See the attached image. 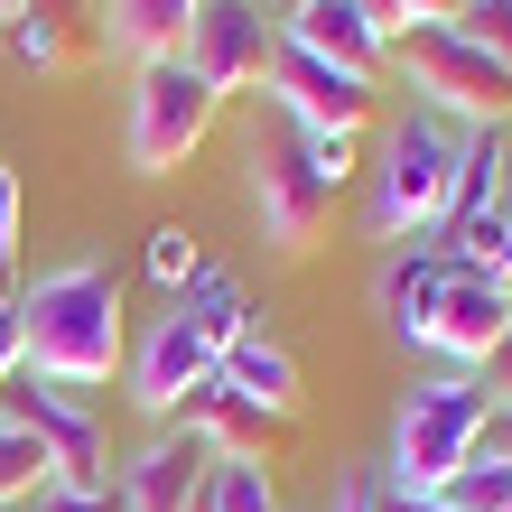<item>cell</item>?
Instances as JSON below:
<instances>
[{
    "label": "cell",
    "mask_w": 512,
    "mask_h": 512,
    "mask_svg": "<svg viewBox=\"0 0 512 512\" xmlns=\"http://www.w3.org/2000/svg\"><path fill=\"white\" fill-rule=\"evenodd\" d=\"M19 336L28 373L56 391H103L122 373V289L103 261H56L19 289Z\"/></svg>",
    "instance_id": "cell-1"
},
{
    "label": "cell",
    "mask_w": 512,
    "mask_h": 512,
    "mask_svg": "<svg viewBox=\"0 0 512 512\" xmlns=\"http://www.w3.org/2000/svg\"><path fill=\"white\" fill-rule=\"evenodd\" d=\"M391 66L429 94V112L447 131H512V66H494L475 38H457V19L447 28H401Z\"/></svg>",
    "instance_id": "cell-2"
},
{
    "label": "cell",
    "mask_w": 512,
    "mask_h": 512,
    "mask_svg": "<svg viewBox=\"0 0 512 512\" xmlns=\"http://www.w3.org/2000/svg\"><path fill=\"white\" fill-rule=\"evenodd\" d=\"M475 429H485V391L475 373H438V382H410L401 419H391V494H438L447 475L475 457Z\"/></svg>",
    "instance_id": "cell-3"
},
{
    "label": "cell",
    "mask_w": 512,
    "mask_h": 512,
    "mask_svg": "<svg viewBox=\"0 0 512 512\" xmlns=\"http://www.w3.org/2000/svg\"><path fill=\"white\" fill-rule=\"evenodd\" d=\"M457 140L438 112H410L401 131L382 140V177H373V233L401 243V233H438L447 224V187H457Z\"/></svg>",
    "instance_id": "cell-4"
},
{
    "label": "cell",
    "mask_w": 512,
    "mask_h": 512,
    "mask_svg": "<svg viewBox=\"0 0 512 512\" xmlns=\"http://www.w3.org/2000/svg\"><path fill=\"white\" fill-rule=\"evenodd\" d=\"M205 131H215V94L177 66V56H159V66H140L131 75V122H122V159L131 177H168V168H187Z\"/></svg>",
    "instance_id": "cell-5"
},
{
    "label": "cell",
    "mask_w": 512,
    "mask_h": 512,
    "mask_svg": "<svg viewBox=\"0 0 512 512\" xmlns=\"http://www.w3.org/2000/svg\"><path fill=\"white\" fill-rule=\"evenodd\" d=\"M243 168H252L261 243H270V252H317L326 215H336V187L317 177V159H308V140H298V122H270V131L252 140Z\"/></svg>",
    "instance_id": "cell-6"
},
{
    "label": "cell",
    "mask_w": 512,
    "mask_h": 512,
    "mask_svg": "<svg viewBox=\"0 0 512 512\" xmlns=\"http://www.w3.org/2000/svg\"><path fill=\"white\" fill-rule=\"evenodd\" d=\"M270 47H280V19L261 0H196L187 38H177V66L224 103V94H243V84L270 75Z\"/></svg>",
    "instance_id": "cell-7"
},
{
    "label": "cell",
    "mask_w": 512,
    "mask_h": 512,
    "mask_svg": "<svg viewBox=\"0 0 512 512\" xmlns=\"http://www.w3.org/2000/svg\"><path fill=\"white\" fill-rule=\"evenodd\" d=\"M0 419H19V429L47 447L56 485H112V475H103V419H94L84 391H56L38 373H19L10 391H0Z\"/></svg>",
    "instance_id": "cell-8"
},
{
    "label": "cell",
    "mask_w": 512,
    "mask_h": 512,
    "mask_svg": "<svg viewBox=\"0 0 512 512\" xmlns=\"http://www.w3.org/2000/svg\"><path fill=\"white\" fill-rule=\"evenodd\" d=\"M261 94H270V112H280V122H298V131H364V122H373V75L326 66V56L289 47V38L270 47Z\"/></svg>",
    "instance_id": "cell-9"
},
{
    "label": "cell",
    "mask_w": 512,
    "mask_h": 512,
    "mask_svg": "<svg viewBox=\"0 0 512 512\" xmlns=\"http://www.w3.org/2000/svg\"><path fill=\"white\" fill-rule=\"evenodd\" d=\"M215 373H224V354L196 336V317H187V308H168V317L131 345V401H140L149 419H177V410H187V391H196V382H215Z\"/></svg>",
    "instance_id": "cell-10"
},
{
    "label": "cell",
    "mask_w": 512,
    "mask_h": 512,
    "mask_svg": "<svg viewBox=\"0 0 512 512\" xmlns=\"http://www.w3.org/2000/svg\"><path fill=\"white\" fill-rule=\"evenodd\" d=\"M503 336H512V289L475 280V270H447L438 280V317H429V354H447L457 373H475Z\"/></svg>",
    "instance_id": "cell-11"
},
{
    "label": "cell",
    "mask_w": 512,
    "mask_h": 512,
    "mask_svg": "<svg viewBox=\"0 0 512 512\" xmlns=\"http://www.w3.org/2000/svg\"><path fill=\"white\" fill-rule=\"evenodd\" d=\"M205 466H215V447H205L187 419H168V429L112 475V494H122V512H187L196 485H205Z\"/></svg>",
    "instance_id": "cell-12"
},
{
    "label": "cell",
    "mask_w": 512,
    "mask_h": 512,
    "mask_svg": "<svg viewBox=\"0 0 512 512\" xmlns=\"http://www.w3.org/2000/svg\"><path fill=\"white\" fill-rule=\"evenodd\" d=\"M280 38L308 47V56H326V66H354V75H382V56H391V38L373 28L364 0H289Z\"/></svg>",
    "instance_id": "cell-13"
},
{
    "label": "cell",
    "mask_w": 512,
    "mask_h": 512,
    "mask_svg": "<svg viewBox=\"0 0 512 512\" xmlns=\"http://www.w3.org/2000/svg\"><path fill=\"white\" fill-rule=\"evenodd\" d=\"M438 280H447V252H438V243H410V252H391V261L373 270V308H382V326H391L401 345H429Z\"/></svg>",
    "instance_id": "cell-14"
},
{
    "label": "cell",
    "mask_w": 512,
    "mask_h": 512,
    "mask_svg": "<svg viewBox=\"0 0 512 512\" xmlns=\"http://www.w3.org/2000/svg\"><path fill=\"white\" fill-rule=\"evenodd\" d=\"M187 19H196V0H94V38H103L112 56H131V66L177 56Z\"/></svg>",
    "instance_id": "cell-15"
},
{
    "label": "cell",
    "mask_w": 512,
    "mask_h": 512,
    "mask_svg": "<svg viewBox=\"0 0 512 512\" xmlns=\"http://www.w3.org/2000/svg\"><path fill=\"white\" fill-rule=\"evenodd\" d=\"M177 419H187V429L215 447V457H261V447H270V429H280V419H270V410H252L224 373H215V382H196Z\"/></svg>",
    "instance_id": "cell-16"
},
{
    "label": "cell",
    "mask_w": 512,
    "mask_h": 512,
    "mask_svg": "<svg viewBox=\"0 0 512 512\" xmlns=\"http://www.w3.org/2000/svg\"><path fill=\"white\" fill-rule=\"evenodd\" d=\"M224 382L243 391L252 410H270V419H289V410H298V364H289V345H270V336H261V326H252L243 345H224Z\"/></svg>",
    "instance_id": "cell-17"
},
{
    "label": "cell",
    "mask_w": 512,
    "mask_h": 512,
    "mask_svg": "<svg viewBox=\"0 0 512 512\" xmlns=\"http://www.w3.org/2000/svg\"><path fill=\"white\" fill-rule=\"evenodd\" d=\"M168 308H187V317H196V336H205V345H215V354L252 336V298H243V280H233V270H224V261H205V270H196V280H187V289H177V298H168Z\"/></svg>",
    "instance_id": "cell-18"
},
{
    "label": "cell",
    "mask_w": 512,
    "mask_h": 512,
    "mask_svg": "<svg viewBox=\"0 0 512 512\" xmlns=\"http://www.w3.org/2000/svg\"><path fill=\"white\" fill-rule=\"evenodd\" d=\"M56 485V466H47V447L19 429V419H0V512H28Z\"/></svg>",
    "instance_id": "cell-19"
},
{
    "label": "cell",
    "mask_w": 512,
    "mask_h": 512,
    "mask_svg": "<svg viewBox=\"0 0 512 512\" xmlns=\"http://www.w3.org/2000/svg\"><path fill=\"white\" fill-rule=\"evenodd\" d=\"M196 503L205 512H280L261 457H215V466H205V485H196Z\"/></svg>",
    "instance_id": "cell-20"
},
{
    "label": "cell",
    "mask_w": 512,
    "mask_h": 512,
    "mask_svg": "<svg viewBox=\"0 0 512 512\" xmlns=\"http://www.w3.org/2000/svg\"><path fill=\"white\" fill-rule=\"evenodd\" d=\"M438 503H447V512H503V503H512V466H494V457H466V466L438 485Z\"/></svg>",
    "instance_id": "cell-21"
},
{
    "label": "cell",
    "mask_w": 512,
    "mask_h": 512,
    "mask_svg": "<svg viewBox=\"0 0 512 512\" xmlns=\"http://www.w3.org/2000/svg\"><path fill=\"white\" fill-rule=\"evenodd\" d=\"M196 270H205V252H196V233H187V224H159V233H149V280H159L168 298L187 289Z\"/></svg>",
    "instance_id": "cell-22"
},
{
    "label": "cell",
    "mask_w": 512,
    "mask_h": 512,
    "mask_svg": "<svg viewBox=\"0 0 512 512\" xmlns=\"http://www.w3.org/2000/svg\"><path fill=\"white\" fill-rule=\"evenodd\" d=\"M457 38H475L494 66H512V0H466V10H457Z\"/></svg>",
    "instance_id": "cell-23"
},
{
    "label": "cell",
    "mask_w": 512,
    "mask_h": 512,
    "mask_svg": "<svg viewBox=\"0 0 512 512\" xmlns=\"http://www.w3.org/2000/svg\"><path fill=\"white\" fill-rule=\"evenodd\" d=\"M298 140H308V159H317L326 187H345V177H354V149H364V131H298Z\"/></svg>",
    "instance_id": "cell-24"
},
{
    "label": "cell",
    "mask_w": 512,
    "mask_h": 512,
    "mask_svg": "<svg viewBox=\"0 0 512 512\" xmlns=\"http://www.w3.org/2000/svg\"><path fill=\"white\" fill-rule=\"evenodd\" d=\"M10 56H19V66H56V56H66V28H56V19H38V10H28V19L10 28Z\"/></svg>",
    "instance_id": "cell-25"
},
{
    "label": "cell",
    "mask_w": 512,
    "mask_h": 512,
    "mask_svg": "<svg viewBox=\"0 0 512 512\" xmlns=\"http://www.w3.org/2000/svg\"><path fill=\"white\" fill-rule=\"evenodd\" d=\"M28 512H122V494H112V485H47Z\"/></svg>",
    "instance_id": "cell-26"
},
{
    "label": "cell",
    "mask_w": 512,
    "mask_h": 512,
    "mask_svg": "<svg viewBox=\"0 0 512 512\" xmlns=\"http://www.w3.org/2000/svg\"><path fill=\"white\" fill-rule=\"evenodd\" d=\"M19 373H28V336H19V298L0 289V391H10Z\"/></svg>",
    "instance_id": "cell-27"
},
{
    "label": "cell",
    "mask_w": 512,
    "mask_h": 512,
    "mask_svg": "<svg viewBox=\"0 0 512 512\" xmlns=\"http://www.w3.org/2000/svg\"><path fill=\"white\" fill-rule=\"evenodd\" d=\"M475 391H485V410H503V401H512V336L485 354V364H475Z\"/></svg>",
    "instance_id": "cell-28"
},
{
    "label": "cell",
    "mask_w": 512,
    "mask_h": 512,
    "mask_svg": "<svg viewBox=\"0 0 512 512\" xmlns=\"http://www.w3.org/2000/svg\"><path fill=\"white\" fill-rule=\"evenodd\" d=\"M475 457L512 466V401H503V410H485V429H475Z\"/></svg>",
    "instance_id": "cell-29"
},
{
    "label": "cell",
    "mask_w": 512,
    "mask_h": 512,
    "mask_svg": "<svg viewBox=\"0 0 512 512\" xmlns=\"http://www.w3.org/2000/svg\"><path fill=\"white\" fill-rule=\"evenodd\" d=\"M19 252V177H10V159H0V261Z\"/></svg>",
    "instance_id": "cell-30"
},
{
    "label": "cell",
    "mask_w": 512,
    "mask_h": 512,
    "mask_svg": "<svg viewBox=\"0 0 512 512\" xmlns=\"http://www.w3.org/2000/svg\"><path fill=\"white\" fill-rule=\"evenodd\" d=\"M391 10H401V28H447L466 0H391Z\"/></svg>",
    "instance_id": "cell-31"
},
{
    "label": "cell",
    "mask_w": 512,
    "mask_h": 512,
    "mask_svg": "<svg viewBox=\"0 0 512 512\" xmlns=\"http://www.w3.org/2000/svg\"><path fill=\"white\" fill-rule=\"evenodd\" d=\"M373 512H447L438 494H391V485H373Z\"/></svg>",
    "instance_id": "cell-32"
},
{
    "label": "cell",
    "mask_w": 512,
    "mask_h": 512,
    "mask_svg": "<svg viewBox=\"0 0 512 512\" xmlns=\"http://www.w3.org/2000/svg\"><path fill=\"white\" fill-rule=\"evenodd\" d=\"M336 512H373V485H345V494H336Z\"/></svg>",
    "instance_id": "cell-33"
},
{
    "label": "cell",
    "mask_w": 512,
    "mask_h": 512,
    "mask_svg": "<svg viewBox=\"0 0 512 512\" xmlns=\"http://www.w3.org/2000/svg\"><path fill=\"white\" fill-rule=\"evenodd\" d=\"M503 215H512V131H503Z\"/></svg>",
    "instance_id": "cell-34"
},
{
    "label": "cell",
    "mask_w": 512,
    "mask_h": 512,
    "mask_svg": "<svg viewBox=\"0 0 512 512\" xmlns=\"http://www.w3.org/2000/svg\"><path fill=\"white\" fill-rule=\"evenodd\" d=\"M28 19V0H0V28H19Z\"/></svg>",
    "instance_id": "cell-35"
},
{
    "label": "cell",
    "mask_w": 512,
    "mask_h": 512,
    "mask_svg": "<svg viewBox=\"0 0 512 512\" xmlns=\"http://www.w3.org/2000/svg\"><path fill=\"white\" fill-rule=\"evenodd\" d=\"M503 512H512V503H503Z\"/></svg>",
    "instance_id": "cell-36"
},
{
    "label": "cell",
    "mask_w": 512,
    "mask_h": 512,
    "mask_svg": "<svg viewBox=\"0 0 512 512\" xmlns=\"http://www.w3.org/2000/svg\"><path fill=\"white\" fill-rule=\"evenodd\" d=\"M503 289H512V280H503Z\"/></svg>",
    "instance_id": "cell-37"
}]
</instances>
